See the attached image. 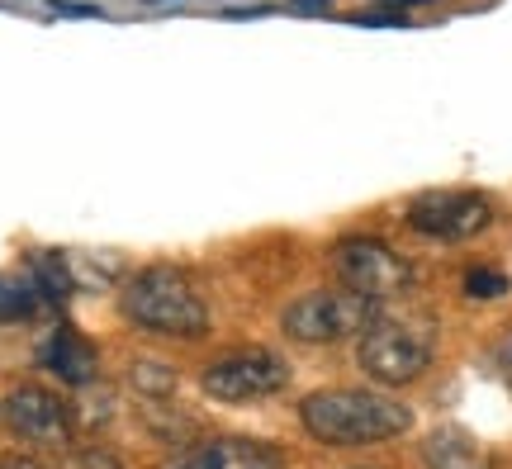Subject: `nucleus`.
Masks as SVG:
<instances>
[{
	"mask_svg": "<svg viewBox=\"0 0 512 469\" xmlns=\"http://www.w3.org/2000/svg\"><path fill=\"white\" fill-rule=\"evenodd\" d=\"M299 422L323 446H380L413 427V413L375 389H318L299 403Z\"/></svg>",
	"mask_w": 512,
	"mask_h": 469,
	"instance_id": "1",
	"label": "nucleus"
},
{
	"mask_svg": "<svg viewBox=\"0 0 512 469\" xmlns=\"http://www.w3.org/2000/svg\"><path fill=\"white\" fill-rule=\"evenodd\" d=\"M124 318L138 332L171 337V342H200L209 332V304L195 289V280L176 266H147L124 285L119 294Z\"/></svg>",
	"mask_w": 512,
	"mask_h": 469,
	"instance_id": "2",
	"label": "nucleus"
},
{
	"mask_svg": "<svg viewBox=\"0 0 512 469\" xmlns=\"http://www.w3.org/2000/svg\"><path fill=\"white\" fill-rule=\"evenodd\" d=\"M432 351H437V332H432L427 318L380 313L356 342V365L384 389H403V384L427 375Z\"/></svg>",
	"mask_w": 512,
	"mask_h": 469,
	"instance_id": "3",
	"label": "nucleus"
},
{
	"mask_svg": "<svg viewBox=\"0 0 512 469\" xmlns=\"http://www.w3.org/2000/svg\"><path fill=\"white\" fill-rule=\"evenodd\" d=\"M375 318H380V304H370V299L337 285V289L299 294L280 313V327H285V337H294L304 346H332V342H347V337H361Z\"/></svg>",
	"mask_w": 512,
	"mask_h": 469,
	"instance_id": "4",
	"label": "nucleus"
},
{
	"mask_svg": "<svg viewBox=\"0 0 512 469\" xmlns=\"http://www.w3.org/2000/svg\"><path fill=\"white\" fill-rule=\"evenodd\" d=\"M332 271H337L342 289L361 294L370 304H389L413 285V266L380 237H342L332 247Z\"/></svg>",
	"mask_w": 512,
	"mask_h": 469,
	"instance_id": "5",
	"label": "nucleus"
},
{
	"mask_svg": "<svg viewBox=\"0 0 512 469\" xmlns=\"http://www.w3.org/2000/svg\"><path fill=\"white\" fill-rule=\"evenodd\" d=\"M290 384V365L285 356H275L266 346H242V351H228L219 361L204 365L200 375V389L204 398H214V403H256V398H271L280 394Z\"/></svg>",
	"mask_w": 512,
	"mask_h": 469,
	"instance_id": "6",
	"label": "nucleus"
},
{
	"mask_svg": "<svg viewBox=\"0 0 512 469\" xmlns=\"http://www.w3.org/2000/svg\"><path fill=\"white\" fill-rule=\"evenodd\" d=\"M0 417L19 441H29L38 451H72L76 441V403H67L43 384H19L15 394L0 403Z\"/></svg>",
	"mask_w": 512,
	"mask_h": 469,
	"instance_id": "7",
	"label": "nucleus"
},
{
	"mask_svg": "<svg viewBox=\"0 0 512 469\" xmlns=\"http://www.w3.org/2000/svg\"><path fill=\"white\" fill-rule=\"evenodd\" d=\"M494 223V199L479 190H427L408 204V228L437 242H465Z\"/></svg>",
	"mask_w": 512,
	"mask_h": 469,
	"instance_id": "8",
	"label": "nucleus"
},
{
	"mask_svg": "<svg viewBox=\"0 0 512 469\" xmlns=\"http://www.w3.org/2000/svg\"><path fill=\"white\" fill-rule=\"evenodd\" d=\"M162 469H280V451L247 436H209L195 446H181Z\"/></svg>",
	"mask_w": 512,
	"mask_h": 469,
	"instance_id": "9",
	"label": "nucleus"
},
{
	"mask_svg": "<svg viewBox=\"0 0 512 469\" xmlns=\"http://www.w3.org/2000/svg\"><path fill=\"white\" fill-rule=\"evenodd\" d=\"M38 365H43L48 375H57L62 384H72V389H86V384H95V375H100L95 346L86 342L72 323H57L53 332L38 342Z\"/></svg>",
	"mask_w": 512,
	"mask_h": 469,
	"instance_id": "10",
	"label": "nucleus"
},
{
	"mask_svg": "<svg viewBox=\"0 0 512 469\" xmlns=\"http://www.w3.org/2000/svg\"><path fill=\"white\" fill-rule=\"evenodd\" d=\"M422 465L427 469H494V455L479 446L465 427H437L422 441Z\"/></svg>",
	"mask_w": 512,
	"mask_h": 469,
	"instance_id": "11",
	"label": "nucleus"
},
{
	"mask_svg": "<svg viewBox=\"0 0 512 469\" xmlns=\"http://www.w3.org/2000/svg\"><path fill=\"white\" fill-rule=\"evenodd\" d=\"M43 308V294L29 285V275H0V323H24Z\"/></svg>",
	"mask_w": 512,
	"mask_h": 469,
	"instance_id": "12",
	"label": "nucleus"
},
{
	"mask_svg": "<svg viewBox=\"0 0 512 469\" xmlns=\"http://www.w3.org/2000/svg\"><path fill=\"white\" fill-rule=\"evenodd\" d=\"M133 389L143 398H152V403H162V398L176 389V375H171L162 361H133Z\"/></svg>",
	"mask_w": 512,
	"mask_h": 469,
	"instance_id": "13",
	"label": "nucleus"
},
{
	"mask_svg": "<svg viewBox=\"0 0 512 469\" xmlns=\"http://www.w3.org/2000/svg\"><path fill=\"white\" fill-rule=\"evenodd\" d=\"M57 469H128V465L114 451H105V446H72Z\"/></svg>",
	"mask_w": 512,
	"mask_h": 469,
	"instance_id": "14",
	"label": "nucleus"
},
{
	"mask_svg": "<svg viewBox=\"0 0 512 469\" xmlns=\"http://www.w3.org/2000/svg\"><path fill=\"white\" fill-rule=\"evenodd\" d=\"M465 294H470V299H498V294H508V275L479 266V271L465 275Z\"/></svg>",
	"mask_w": 512,
	"mask_h": 469,
	"instance_id": "15",
	"label": "nucleus"
},
{
	"mask_svg": "<svg viewBox=\"0 0 512 469\" xmlns=\"http://www.w3.org/2000/svg\"><path fill=\"white\" fill-rule=\"evenodd\" d=\"M0 469H43L34 460V455H19V451H10V455H0Z\"/></svg>",
	"mask_w": 512,
	"mask_h": 469,
	"instance_id": "16",
	"label": "nucleus"
},
{
	"mask_svg": "<svg viewBox=\"0 0 512 469\" xmlns=\"http://www.w3.org/2000/svg\"><path fill=\"white\" fill-rule=\"evenodd\" d=\"M498 365H503V370L512 375V332L503 337V342H498Z\"/></svg>",
	"mask_w": 512,
	"mask_h": 469,
	"instance_id": "17",
	"label": "nucleus"
}]
</instances>
